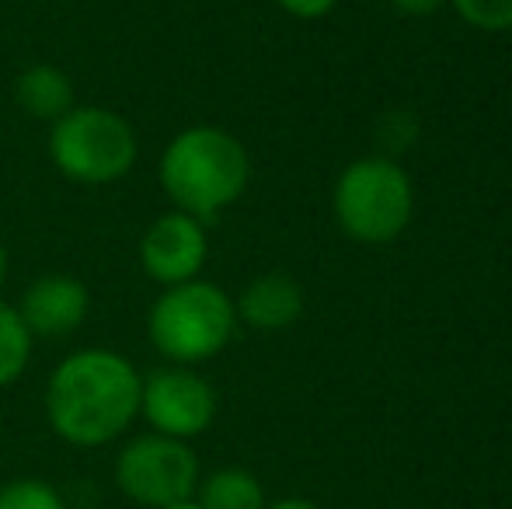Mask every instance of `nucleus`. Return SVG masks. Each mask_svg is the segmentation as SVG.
Listing matches in <instances>:
<instances>
[{
	"mask_svg": "<svg viewBox=\"0 0 512 509\" xmlns=\"http://www.w3.org/2000/svg\"><path fill=\"white\" fill-rule=\"evenodd\" d=\"M140 143L126 116L105 105H74L49 123V161L77 185H112L133 171Z\"/></svg>",
	"mask_w": 512,
	"mask_h": 509,
	"instance_id": "20e7f679",
	"label": "nucleus"
},
{
	"mask_svg": "<svg viewBox=\"0 0 512 509\" xmlns=\"http://www.w3.org/2000/svg\"><path fill=\"white\" fill-rule=\"evenodd\" d=\"M161 509H203V506H199V499L192 496V499H182V503H171V506H161Z\"/></svg>",
	"mask_w": 512,
	"mask_h": 509,
	"instance_id": "aec40b11",
	"label": "nucleus"
},
{
	"mask_svg": "<svg viewBox=\"0 0 512 509\" xmlns=\"http://www.w3.org/2000/svg\"><path fill=\"white\" fill-rule=\"evenodd\" d=\"M32 332L21 321L18 307L0 300V387H11L25 374L28 360H32Z\"/></svg>",
	"mask_w": 512,
	"mask_h": 509,
	"instance_id": "ddd939ff",
	"label": "nucleus"
},
{
	"mask_svg": "<svg viewBox=\"0 0 512 509\" xmlns=\"http://www.w3.org/2000/svg\"><path fill=\"white\" fill-rule=\"evenodd\" d=\"M14 102L39 123H56L63 112L74 109V81L53 63H32L14 81Z\"/></svg>",
	"mask_w": 512,
	"mask_h": 509,
	"instance_id": "9b49d317",
	"label": "nucleus"
},
{
	"mask_svg": "<svg viewBox=\"0 0 512 509\" xmlns=\"http://www.w3.org/2000/svg\"><path fill=\"white\" fill-rule=\"evenodd\" d=\"M265 509H321V506L310 503V499H297V496H290V499H279V503H265Z\"/></svg>",
	"mask_w": 512,
	"mask_h": 509,
	"instance_id": "a211bd4d",
	"label": "nucleus"
},
{
	"mask_svg": "<svg viewBox=\"0 0 512 509\" xmlns=\"http://www.w3.org/2000/svg\"><path fill=\"white\" fill-rule=\"evenodd\" d=\"M209 258L206 224L182 210H168L143 231L140 238V265L154 283L178 286L199 279Z\"/></svg>",
	"mask_w": 512,
	"mask_h": 509,
	"instance_id": "6e6552de",
	"label": "nucleus"
},
{
	"mask_svg": "<svg viewBox=\"0 0 512 509\" xmlns=\"http://www.w3.org/2000/svg\"><path fill=\"white\" fill-rule=\"evenodd\" d=\"M199 457L185 440L161 433L133 436L115 457V485L129 503L161 509L192 499L199 489Z\"/></svg>",
	"mask_w": 512,
	"mask_h": 509,
	"instance_id": "423d86ee",
	"label": "nucleus"
},
{
	"mask_svg": "<svg viewBox=\"0 0 512 509\" xmlns=\"http://www.w3.org/2000/svg\"><path fill=\"white\" fill-rule=\"evenodd\" d=\"M443 4L446 0H391L394 11L405 14V18H429V14H436Z\"/></svg>",
	"mask_w": 512,
	"mask_h": 509,
	"instance_id": "f3484780",
	"label": "nucleus"
},
{
	"mask_svg": "<svg viewBox=\"0 0 512 509\" xmlns=\"http://www.w3.org/2000/svg\"><path fill=\"white\" fill-rule=\"evenodd\" d=\"M7 272H11V258H7V245L0 241V286H4Z\"/></svg>",
	"mask_w": 512,
	"mask_h": 509,
	"instance_id": "6ab92c4d",
	"label": "nucleus"
},
{
	"mask_svg": "<svg viewBox=\"0 0 512 509\" xmlns=\"http://www.w3.org/2000/svg\"><path fill=\"white\" fill-rule=\"evenodd\" d=\"M415 189L401 164L387 157H363L349 164L335 185V217L349 238L363 245H387L408 227Z\"/></svg>",
	"mask_w": 512,
	"mask_h": 509,
	"instance_id": "39448f33",
	"label": "nucleus"
},
{
	"mask_svg": "<svg viewBox=\"0 0 512 509\" xmlns=\"http://www.w3.org/2000/svg\"><path fill=\"white\" fill-rule=\"evenodd\" d=\"M453 11L478 32H509L512 0H450Z\"/></svg>",
	"mask_w": 512,
	"mask_h": 509,
	"instance_id": "2eb2a0df",
	"label": "nucleus"
},
{
	"mask_svg": "<svg viewBox=\"0 0 512 509\" xmlns=\"http://www.w3.org/2000/svg\"><path fill=\"white\" fill-rule=\"evenodd\" d=\"M237 328V307L223 286L209 279L164 286L147 314L150 346L171 367H196L227 349Z\"/></svg>",
	"mask_w": 512,
	"mask_h": 509,
	"instance_id": "7ed1b4c3",
	"label": "nucleus"
},
{
	"mask_svg": "<svg viewBox=\"0 0 512 509\" xmlns=\"http://www.w3.org/2000/svg\"><path fill=\"white\" fill-rule=\"evenodd\" d=\"M237 321L258 332H283L304 314V290L286 272H262L244 286L241 300H234Z\"/></svg>",
	"mask_w": 512,
	"mask_h": 509,
	"instance_id": "9d476101",
	"label": "nucleus"
},
{
	"mask_svg": "<svg viewBox=\"0 0 512 509\" xmlns=\"http://www.w3.org/2000/svg\"><path fill=\"white\" fill-rule=\"evenodd\" d=\"M0 509H67L60 489L42 478H14L0 485Z\"/></svg>",
	"mask_w": 512,
	"mask_h": 509,
	"instance_id": "4468645a",
	"label": "nucleus"
},
{
	"mask_svg": "<svg viewBox=\"0 0 512 509\" xmlns=\"http://www.w3.org/2000/svg\"><path fill=\"white\" fill-rule=\"evenodd\" d=\"M143 374L115 349H77L46 381V419L63 443L95 450L140 419Z\"/></svg>",
	"mask_w": 512,
	"mask_h": 509,
	"instance_id": "f257e3e1",
	"label": "nucleus"
},
{
	"mask_svg": "<svg viewBox=\"0 0 512 509\" xmlns=\"http://www.w3.org/2000/svg\"><path fill=\"white\" fill-rule=\"evenodd\" d=\"M196 499L203 509H265V489L248 468H216L199 478Z\"/></svg>",
	"mask_w": 512,
	"mask_h": 509,
	"instance_id": "f8f14e48",
	"label": "nucleus"
},
{
	"mask_svg": "<svg viewBox=\"0 0 512 509\" xmlns=\"http://www.w3.org/2000/svg\"><path fill=\"white\" fill-rule=\"evenodd\" d=\"M140 415L150 433L185 440L203 436L216 419V391L192 367H164L143 377Z\"/></svg>",
	"mask_w": 512,
	"mask_h": 509,
	"instance_id": "0eeeda50",
	"label": "nucleus"
},
{
	"mask_svg": "<svg viewBox=\"0 0 512 509\" xmlns=\"http://www.w3.org/2000/svg\"><path fill=\"white\" fill-rule=\"evenodd\" d=\"M251 157L234 133L220 126H189L164 147L157 182L171 206L189 217L216 220L248 189Z\"/></svg>",
	"mask_w": 512,
	"mask_h": 509,
	"instance_id": "f03ea898",
	"label": "nucleus"
},
{
	"mask_svg": "<svg viewBox=\"0 0 512 509\" xmlns=\"http://www.w3.org/2000/svg\"><path fill=\"white\" fill-rule=\"evenodd\" d=\"M91 293L70 272H46L18 300V314L32 339H63L88 321Z\"/></svg>",
	"mask_w": 512,
	"mask_h": 509,
	"instance_id": "1a4fd4ad",
	"label": "nucleus"
},
{
	"mask_svg": "<svg viewBox=\"0 0 512 509\" xmlns=\"http://www.w3.org/2000/svg\"><path fill=\"white\" fill-rule=\"evenodd\" d=\"M276 7H283L286 14L293 18H304V21H314V18H324L338 0H272Z\"/></svg>",
	"mask_w": 512,
	"mask_h": 509,
	"instance_id": "dca6fc26",
	"label": "nucleus"
}]
</instances>
